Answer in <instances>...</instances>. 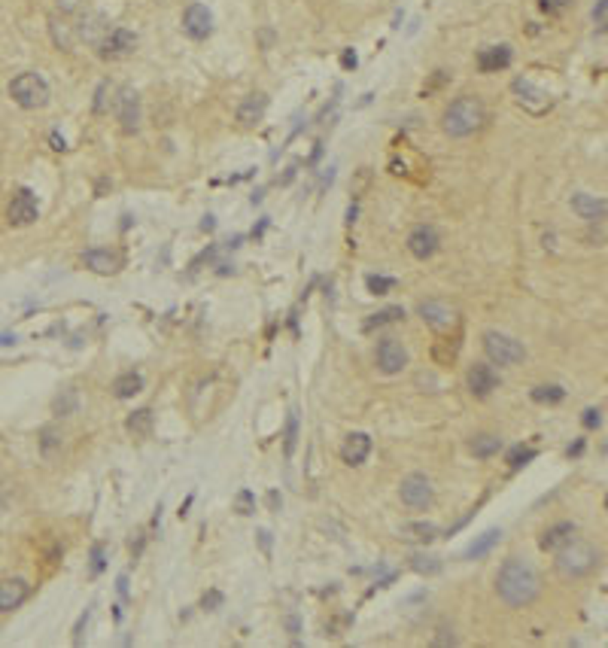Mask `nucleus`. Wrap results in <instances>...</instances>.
Returning <instances> with one entry per match:
<instances>
[{
    "label": "nucleus",
    "mask_w": 608,
    "mask_h": 648,
    "mask_svg": "<svg viewBox=\"0 0 608 648\" xmlns=\"http://www.w3.org/2000/svg\"><path fill=\"white\" fill-rule=\"evenodd\" d=\"M58 6H61V12H73L76 6H80V0H58Z\"/></svg>",
    "instance_id": "obj_45"
},
{
    "label": "nucleus",
    "mask_w": 608,
    "mask_h": 648,
    "mask_svg": "<svg viewBox=\"0 0 608 648\" xmlns=\"http://www.w3.org/2000/svg\"><path fill=\"white\" fill-rule=\"evenodd\" d=\"M484 116H487L484 101L475 95H463L444 110L441 128H444V135H450V137H469L484 125Z\"/></svg>",
    "instance_id": "obj_2"
},
{
    "label": "nucleus",
    "mask_w": 608,
    "mask_h": 648,
    "mask_svg": "<svg viewBox=\"0 0 608 648\" xmlns=\"http://www.w3.org/2000/svg\"><path fill=\"white\" fill-rule=\"evenodd\" d=\"M369 454H371V435L350 432L341 448V460L347 463V466H362V463L369 460Z\"/></svg>",
    "instance_id": "obj_19"
},
{
    "label": "nucleus",
    "mask_w": 608,
    "mask_h": 648,
    "mask_svg": "<svg viewBox=\"0 0 608 648\" xmlns=\"http://www.w3.org/2000/svg\"><path fill=\"white\" fill-rule=\"evenodd\" d=\"M575 533H578V526L572 524V520H560V524H554V526H548V530H544V536H541L539 545H541V551H560L565 542L575 539Z\"/></svg>",
    "instance_id": "obj_22"
},
{
    "label": "nucleus",
    "mask_w": 608,
    "mask_h": 648,
    "mask_svg": "<svg viewBox=\"0 0 608 648\" xmlns=\"http://www.w3.org/2000/svg\"><path fill=\"white\" fill-rule=\"evenodd\" d=\"M137 49V34L128 27H113L101 40H97V55L104 61H122Z\"/></svg>",
    "instance_id": "obj_6"
},
{
    "label": "nucleus",
    "mask_w": 608,
    "mask_h": 648,
    "mask_svg": "<svg viewBox=\"0 0 608 648\" xmlns=\"http://www.w3.org/2000/svg\"><path fill=\"white\" fill-rule=\"evenodd\" d=\"M259 536H261V548H265V551H268V545H271V533H268V530H261Z\"/></svg>",
    "instance_id": "obj_50"
},
{
    "label": "nucleus",
    "mask_w": 608,
    "mask_h": 648,
    "mask_svg": "<svg viewBox=\"0 0 608 648\" xmlns=\"http://www.w3.org/2000/svg\"><path fill=\"white\" fill-rule=\"evenodd\" d=\"M295 441H299V414L289 411V417H286V439H283V450H286V456L295 454Z\"/></svg>",
    "instance_id": "obj_31"
},
{
    "label": "nucleus",
    "mask_w": 608,
    "mask_h": 648,
    "mask_svg": "<svg viewBox=\"0 0 608 648\" xmlns=\"http://www.w3.org/2000/svg\"><path fill=\"white\" fill-rule=\"evenodd\" d=\"M499 539H502V530H499V526H493V530L480 533V536L471 542L469 548H465V560H478V557H484V554H490L493 548L499 545Z\"/></svg>",
    "instance_id": "obj_24"
},
{
    "label": "nucleus",
    "mask_w": 608,
    "mask_h": 648,
    "mask_svg": "<svg viewBox=\"0 0 608 648\" xmlns=\"http://www.w3.org/2000/svg\"><path fill=\"white\" fill-rule=\"evenodd\" d=\"M581 424H584V429H599L603 426V411H599V408H584Z\"/></svg>",
    "instance_id": "obj_37"
},
{
    "label": "nucleus",
    "mask_w": 608,
    "mask_h": 648,
    "mask_svg": "<svg viewBox=\"0 0 608 648\" xmlns=\"http://www.w3.org/2000/svg\"><path fill=\"white\" fill-rule=\"evenodd\" d=\"M10 97L19 104L22 110H40L49 104L52 91H49V82L40 73L27 70V73H19L16 80L10 82Z\"/></svg>",
    "instance_id": "obj_4"
},
{
    "label": "nucleus",
    "mask_w": 608,
    "mask_h": 648,
    "mask_svg": "<svg viewBox=\"0 0 608 648\" xmlns=\"http://www.w3.org/2000/svg\"><path fill=\"white\" fill-rule=\"evenodd\" d=\"M52 40H55V46L70 49V46H73V40H76V34H73V27H70L67 22H58V19H52Z\"/></svg>",
    "instance_id": "obj_30"
},
{
    "label": "nucleus",
    "mask_w": 608,
    "mask_h": 648,
    "mask_svg": "<svg viewBox=\"0 0 608 648\" xmlns=\"http://www.w3.org/2000/svg\"><path fill=\"white\" fill-rule=\"evenodd\" d=\"M365 286H369V292H374V295H386L390 290H395V277H384V274H369V277H365Z\"/></svg>",
    "instance_id": "obj_33"
},
{
    "label": "nucleus",
    "mask_w": 608,
    "mask_h": 648,
    "mask_svg": "<svg viewBox=\"0 0 608 648\" xmlns=\"http://www.w3.org/2000/svg\"><path fill=\"white\" fill-rule=\"evenodd\" d=\"M58 441H61V439H58V432H55L52 426H46V429H43V441H40V445H43V450H46V454H49V450H52L55 445H58Z\"/></svg>",
    "instance_id": "obj_42"
},
{
    "label": "nucleus",
    "mask_w": 608,
    "mask_h": 648,
    "mask_svg": "<svg viewBox=\"0 0 608 648\" xmlns=\"http://www.w3.org/2000/svg\"><path fill=\"white\" fill-rule=\"evenodd\" d=\"M52 143H55V150H65V137H58V135H52Z\"/></svg>",
    "instance_id": "obj_52"
},
{
    "label": "nucleus",
    "mask_w": 608,
    "mask_h": 648,
    "mask_svg": "<svg viewBox=\"0 0 608 648\" xmlns=\"http://www.w3.org/2000/svg\"><path fill=\"white\" fill-rule=\"evenodd\" d=\"M201 605L207 612H216L219 605H222V594H219V590H207V594H204V600H201Z\"/></svg>",
    "instance_id": "obj_39"
},
{
    "label": "nucleus",
    "mask_w": 608,
    "mask_h": 648,
    "mask_svg": "<svg viewBox=\"0 0 608 648\" xmlns=\"http://www.w3.org/2000/svg\"><path fill=\"white\" fill-rule=\"evenodd\" d=\"M399 496H401V502H405L408 509H414V511L426 509V505L432 502V481H429L426 475H420V472H414V475L401 478Z\"/></svg>",
    "instance_id": "obj_9"
},
{
    "label": "nucleus",
    "mask_w": 608,
    "mask_h": 648,
    "mask_svg": "<svg viewBox=\"0 0 608 648\" xmlns=\"http://www.w3.org/2000/svg\"><path fill=\"white\" fill-rule=\"evenodd\" d=\"M119 122H122V131L125 135H134V131L140 128V95L137 89L125 86L119 91Z\"/></svg>",
    "instance_id": "obj_13"
},
{
    "label": "nucleus",
    "mask_w": 608,
    "mask_h": 648,
    "mask_svg": "<svg viewBox=\"0 0 608 648\" xmlns=\"http://www.w3.org/2000/svg\"><path fill=\"white\" fill-rule=\"evenodd\" d=\"M125 429H128L134 439H146V435L152 432V411H150V408H137L134 414H128Z\"/></svg>",
    "instance_id": "obj_25"
},
{
    "label": "nucleus",
    "mask_w": 608,
    "mask_h": 648,
    "mask_svg": "<svg viewBox=\"0 0 608 648\" xmlns=\"http://www.w3.org/2000/svg\"><path fill=\"white\" fill-rule=\"evenodd\" d=\"M27 594H31V588H27L25 579H6V581H0V612L19 609V605L27 600Z\"/></svg>",
    "instance_id": "obj_21"
},
{
    "label": "nucleus",
    "mask_w": 608,
    "mask_h": 648,
    "mask_svg": "<svg viewBox=\"0 0 608 648\" xmlns=\"http://www.w3.org/2000/svg\"><path fill=\"white\" fill-rule=\"evenodd\" d=\"M438 246H441V238H438V231L432 225H417L411 235H408V253H411L414 259H420V262L432 259L438 253Z\"/></svg>",
    "instance_id": "obj_12"
},
{
    "label": "nucleus",
    "mask_w": 608,
    "mask_h": 648,
    "mask_svg": "<svg viewBox=\"0 0 608 648\" xmlns=\"http://www.w3.org/2000/svg\"><path fill=\"white\" fill-rule=\"evenodd\" d=\"M572 210H575V213L581 216V220H587V222H603L608 204H605V198H599V195L575 192V195H572Z\"/></svg>",
    "instance_id": "obj_18"
},
{
    "label": "nucleus",
    "mask_w": 608,
    "mask_h": 648,
    "mask_svg": "<svg viewBox=\"0 0 608 648\" xmlns=\"http://www.w3.org/2000/svg\"><path fill=\"white\" fill-rule=\"evenodd\" d=\"M401 536L411 539V542H423V545H429V542L438 539V526L429 524V520H417V524H405V526H401Z\"/></svg>",
    "instance_id": "obj_26"
},
{
    "label": "nucleus",
    "mask_w": 608,
    "mask_h": 648,
    "mask_svg": "<svg viewBox=\"0 0 608 648\" xmlns=\"http://www.w3.org/2000/svg\"><path fill=\"white\" fill-rule=\"evenodd\" d=\"M265 110H268V95H246L244 101L237 104V122L246 125V128H253V125H259L261 119H265Z\"/></svg>",
    "instance_id": "obj_20"
},
{
    "label": "nucleus",
    "mask_w": 608,
    "mask_h": 648,
    "mask_svg": "<svg viewBox=\"0 0 608 648\" xmlns=\"http://www.w3.org/2000/svg\"><path fill=\"white\" fill-rule=\"evenodd\" d=\"M107 91H110V82H101V89H97V101H95V113L107 110Z\"/></svg>",
    "instance_id": "obj_43"
},
{
    "label": "nucleus",
    "mask_w": 608,
    "mask_h": 648,
    "mask_svg": "<svg viewBox=\"0 0 608 648\" xmlns=\"http://www.w3.org/2000/svg\"><path fill=\"white\" fill-rule=\"evenodd\" d=\"M140 390H143V375L140 371H125V375L113 380V396L116 399H134Z\"/></svg>",
    "instance_id": "obj_23"
},
{
    "label": "nucleus",
    "mask_w": 608,
    "mask_h": 648,
    "mask_svg": "<svg viewBox=\"0 0 608 648\" xmlns=\"http://www.w3.org/2000/svg\"><path fill=\"white\" fill-rule=\"evenodd\" d=\"M286 630H289V633H299V630H301V624H299V618H295V615L286 618Z\"/></svg>",
    "instance_id": "obj_47"
},
{
    "label": "nucleus",
    "mask_w": 608,
    "mask_h": 648,
    "mask_svg": "<svg viewBox=\"0 0 608 648\" xmlns=\"http://www.w3.org/2000/svg\"><path fill=\"white\" fill-rule=\"evenodd\" d=\"M441 633H444V636H435V645H447V643H450V645H454V643H456V636H454V630H441Z\"/></svg>",
    "instance_id": "obj_44"
},
{
    "label": "nucleus",
    "mask_w": 608,
    "mask_h": 648,
    "mask_svg": "<svg viewBox=\"0 0 608 648\" xmlns=\"http://www.w3.org/2000/svg\"><path fill=\"white\" fill-rule=\"evenodd\" d=\"M183 31L192 40H207L213 34V12L204 3H189L183 12Z\"/></svg>",
    "instance_id": "obj_11"
},
{
    "label": "nucleus",
    "mask_w": 608,
    "mask_h": 648,
    "mask_svg": "<svg viewBox=\"0 0 608 648\" xmlns=\"http://www.w3.org/2000/svg\"><path fill=\"white\" fill-rule=\"evenodd\" d=\"M469 390H471V396H478V399H487L493 390L499 386V375L493 371V365H487V362H475L469 369Z\"/></svg>",
    "instance_id": "obj_14"
},
{
    "label": "nucleus",
    "mask_w": 608,
    "mask_h": 648,
    "mask_svg": "<svg viewBox=\"0 0 608 648\" xmlns=\"http://www.w3.org/2000/svg\"><path fill=\"white\" fill-rule=\"evenodd\" d=\"M104 554H107V548L97 542V545H91V575H101L104 566H107V560H104Z\"/></svg>",
    "instance_id": "obj_36"
},
{
    "label": "nucleus",
    "mask_w": 608,
    "mask_h": 648,
    "mask_svg": "<svg viewBox=\"0 0 608 648\" xmlns=\"http://www.w3.org/2000/svg\"><path fill=\"white\" fill-rule=\"evenodd\" d=\"M605 10H608V0H596V6H593V22L599 25V31H605Z\"/></svg>",
    "instance_id": "obj_41"
},
{
    "label": "nucleus",
    "mask_w": 608,
    "mask_h": 648,
    "mask_svg": "<svg viewBox=\"0 0 608 648\" xmlns=\"http://www.w3.org/2000/svg\"><path fill=\"white\" fill-rule=\"evenodd\" d=\"M563 399H565V390L560 384H541L533 390V402H539V405H557V402H563Z\"/></svg>",
    "instance_id": "obj_29"
},
{
    "label": "nucleus",
    "mask_w": 608,
    "mask_h": 648,
    "mask_svg": "<svg viewBox=\"0 0 608 648\" xmlns=\"http://www.w3.org/2000/svg\"><path fill=\"white\" fill-rule=\"evenodd\" d=\"M37 216H40L37 195L31 189H16V195L10 198V207H6V220L12 225H31L37 222Z\"/></svg>",
    "instance_id": "obj_10"
},
{
    "label": "nucleus",
    "mask_w": 608,
    "mask_h": 648,
    "mask_svg": "<svg viewBox=\"0 0 608 648\" xmlns=\"http://www.w3.org/2000/svg\"><path fill=\"white\" fill-rule=\"evenodd\" d=\"M89 618H91V609H86V612H82V615H80V621H76V627H73V645H82V630H86Z\"/></svg>",
    "instance_id": "obj_40"
},
{
    "label": "nucleus",
    "mask_w": 608,
    "mask_h": 648,
    "mask_svg": "<svg viewBox=\"0 0 608 648\" xmlns=\"http://www.w3.org/2000/svg\"><path fill=\"white\" fill-rule=\"evenodd\" d=\"M535 456H539V450H535V448L517 445V448L508 450V466H511V469H520V466H526L529 460H535Z\"/></svg>",
    "instance_id": "obj_32"
},
{
    "label": "nucleus",
    "mask_w": 608,
    "mask_h": 648,
    "mask_svg": "<svg viewBox=\"0 0 608 648\" xmlns=\"http://www.w3.org/2000/svg\"><path fill=\"white\" fill-rule=\"evenodd\" d=\"M484 350L496 365H514V362H523V356H526V350H523L517 338L496 332V329L484 332Z\"/></svg>",
    "instance_id": "obj_5"
},
{
    "label": "nucleus",
    "mask_w": 608,
    "mask_h": 648,
    "mask_svg": "<svg viewBox=\"0 0 608 648\" xmlns=\"http://www.w3.org/2000/svg\"><path fill=\"white\" fill-rule=\"evenodd\" d=\"M116 588H119V594H122V597H128V575H119Z\"/></svg>",
    "instance_id": "obj_48"
},
{
    "label": "nucleus",
    "mask_w": 608,
    "mask_h": 648,
    "mask_svg": "<svg viewBox=\"0 0 608 648\" xmlns=\"http://www.w3.org/2000/svg\"><path fill=\"white\" fill-rule=\"evenodd\" d=\"M374 356H377V365H380V371H384V375H399V371L408 365V359H411V356H408V347L399 341V338H393V335L380 338Z\"/></svg>",
    "instance_id": "obj_8"
},
{
    "label": "nucleus",
    "mask_w": 608,
    "mask_h": 648,
    "mask_svg": "<svg viewBox=\"0 0 608 648\" xmlns=\"http://www.w3.org/2000/svg\"><path fill=\"white\" fill-rule=\"evenodd\" d=\"M420 316L435 329V332H447V329L456 326V311L454 308H447L444 301H423Z\"/></svg>",
    "instance_id": "obj_17"
},
{
    "label": "nucleus",
    "mask_w": 608,
    "mask_h": 648,
    "mask_svg": "<svg viewBox=\"0 0 608 648\" xmlns=\"http://www.w3.org/2000/svg\"><path fill=\"white\" fill-rule=\"evenodd\" d=\"M411 566H414L420 575H435L438 569H441V563H438V557H429V554H414V557H411Z\"/></svg>",
    "instance_id": "obj_34"
},
{
    "label": "nucleus",
    "mask_w": 608,
    "mask_h": 648,
    "mask_svg": "<svg viewBox=\"0 0 608 648\" xmlns=\"http://www.w3.org/2000/svg\"><path fill=\"white\" fill-rule=\"evenodd\" d=\"M514 52L508 43H499V46H484L478 52V70L480 73H499V70H505L511 65Z\"/></svg>",
    "instance_id": "obj_16"
},
{
    "label": "nucleus",
    "mask_w": 608,
    "mask_h": 648,
    "mask_svg": "<svg viewBox=\"0 0 608 648\" xmlns=\"http://www.w3.org/2000/svg\"><path fill=\"white\" fill-rule=\"evenodd\" d=\"M82 262L95 274H116L122 268V256H119L116 250H107V246H91V250H86L82 253Z\"/></svg>",
    "instance_id": "obj_15"
},
{
    "label": "nucleus",
    "mask_w": 608,
    "mask_h": 648,
    "mask_svg": "<svg viewBox=\"0 0 608 648\" xmlns=\"http://www.w3.org/2000/svg\"><path fill=\"white\" fill-rule=\"evenodd\" d=\"M511 91H514V97H517V104L526 113H533V116H541V113H548L550 110V95L544 89H539L533 80H526V76H517V80L511 82Z\"/></svg>",
    "instance_id": "obj_7"
},
{
    "label": "nucleus",
    "mask_w": 608,
    "mask_h": 648,
    "mask_svg": "<svg viewBox=\"0 0 608 648\" xmlns=\"http://www.w3.org/2000/svg\"><path fill=\"white\" fill-rule=\"evenodd\" d=\"M6 344H16V335H0V347H6Z\"/></svg>",
    "instance_id": "obj_51"
},
{
    "label": "nucleus",
    "mask_w": 608,
    "mask_h": 648,
    "mask_svg": "<svg viewBox=\"0 0 608 648\" xmlns=\"http://www.w3.org/2000/svg\"><path fill=\"white\" fill-rule=\"evenodd\" d=\"M596 566H599V551L590 542L572 539L557 551V569H560L565 579H581V575L593 572Z\"/></svg>",
    "instance_id": "obj_3"
},
{
    "label": "nucleus",
    "mask_w": 608,
    "mask_h": 648,
    "mask_svg": "<svg viewBox=\"0 0 608 648\" xmlns=\"http://www.w3.org/2000/svg\"><path fill=\"white\" fill-rule=\"evenodd\" d=\"M235 511L244 514V518L256 511V493H253V490H237L235 493Z\"/></svg>",
    "instance_id": "obj_35"
},
{
    "label": "nucleus",
    "mask_w": 608,
    "mask_h": 648,
    "mask_svg": "<svg viewBox=\"0 0 608 648\" xmlns=\"http://www.w3.org/2000/svg\"><path fill=\"white\" fill-rule=\"evenodd\" d=\"M341 61H344V67H356V52H353V49H347Z\"/></svg>",
    "instance_id": "obj_46"
},
{
    "label": "nucleus",
    "mask_w": 608,
    "mask_h": 648,
    "mask_svg": "<svg viewBox=\"0 0 608 648\" xmlns=\"http://www.w3.org/2000/svg\"><path fill=\"white\" fill-rule=\"evenodd\" d=\"M469 450L475 456H480V460H487V456H493V454H499V450H502V439H499V435H493V432L475 435V439L469 441Z\"/></svg>",
    "instance_id": "obj_27"
},
{
    "label": "nucleus",
    "mask_w": 608,
    "mask_h": 648,
    "mask_svg": "<svg viewBox=\"0 0 608 648\" xmlns=\"http://www.w3.org/2000/svg\"><path fill=\"white\" fill-rule=\"evenodd\" d=\"M539 6H541V12H548V16H557V12L569 10L572 0H539Z\"/></svg>",
    "instance_id": "obj_38"
},
{
    "label": "nucleus",
    "mask_w": 608,
    "mask_h": 648,
    "mask_svg": "<svg viewBox=\"0 0 608 648\" xmlns=\"http://www.w3.org/2000/svg\"><path fill=\"white\" fill-rule=\"evenodd\" d=\"M399 320H405V308H399V305H393V308H384V311H377V314H371V320H365V332H371V329H380V326H390V323H399Z\"/></svg>",
    "instance_id": "obj_28"
},
{
    "label": "nucleus",
    "mask_w": 608,
    "mask_h": 648,
    "mask_svg": "<svg viewBox=\"0 0 608 648\" xmlns=\"http://www.w3.org/2000/svg\"><path fill=\"white\" fill-rule=\"evenodd\" d=\"M496 594L499 600L511 609H523L541 594V579L526 560L511 557L502 563L499 575H496Z\"/></svg>",
    "instance_id": "obj_1"
},
{
    "label": "nucleus",
    "mask_w": 608,
    "mask_h": 648,
    "mask_svg": "<svg viewBox=\"0 0 608 648\" xmlns=\"http://www.w3.org/2000/svg\"><path fill=\"white\" fill-rule=\"evenodd\" d=\"M268 505H271V509H274V511H277V509H280V496H277V493H268Z\"/></svg>",
    "instance_id": "obj_49"
}]
</instances>
